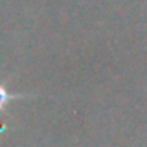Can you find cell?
I'll return each instance as SVG.
<instances>
[{"mask_svg": "<svg viewBox=\"0 0 147 147\" xmlns=\"http://www.w3.org/2000/svg\"><path fill=\"white\" fill-rule=\"evenodd\" d=\"M11 97H12V95H11V94H7V90H5L2 85H0V109L4 107V104H5Z\"/></svg>", "mask_w": 147, "mask_h": 147, "instance_id": "1", "label": "cell"}]
</instances>
